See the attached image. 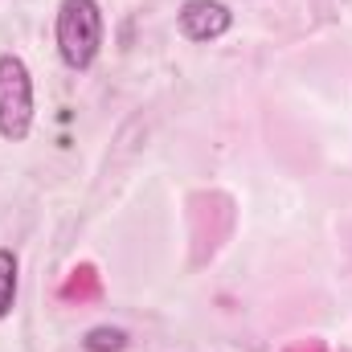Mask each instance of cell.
I'll list each match as a JSON object with an SVG mask.
<instances>
[{"instance_id": "cell-4", "label": "cell", "mask_w": 352, "mask_h": 352, "mask_svg": "<svg viewBox=\"0 0 352 352\" xmlns=\"http://www.w3.org/2000/svg\"><path fill=\"white\" fill-rule=\"evenodd\" d=\"M66 303H94L98 295H102V278H98V270L94 266H74L70 274H66V283H62V291H58Z\"/></svg>"}, {"instance_id": "cell-2", "label": "cell", "mask_w": 352, "mask_h": 352, "mask_svg": "<svg viewBox=\"0 0 352 352\" xmlns=\"http://www.w3.org/2000/svg\"><path fill=\"white\" fill-rule=\"evenodd\" d=\"M33 127V78L16 54H0V135L21 144Z\"/></svg>"}, {"instance_id": "cell-6", "label": "cell", "mask_w": 352, "mask_h": 352, "mask_svg": "<svg viewBox=\"0 0 352 352\" xmlns=\"http://www.w3.org/2000/svg\"><path fill=\"white\" fill-rule=\"evenodd\" d=\"M82 344H87V352H123L127 349V332L123 328H90Z\"/></svg>"}, {"instance_id": "cell-1", "label": "cell", "mask_w": 352, "mask_h": 352, "mask_svg": "<svg viewBox=\"0 0 352 352\" xmlns=\"http://www.w3.org/2000/svg\"><path fill=\"white\" fill-rule=\"evenodd\" d=\"M58 54L70 70H90L102 50V8L98 0H62L54 21Z\"/></svg>"}, {"instance_id": "cell-7", "label": "cell", "mask_w": 352, "mask_h": 352, "mask_svg": "<svg viewBox=\"0 0 352 352\" xmlns=\"http://www.w3.org/2000/svg\"><path fill=\"white\" fill-rule=\"evenodd\" d=\"M291 352H324V344L320 340H303V344H295Z\"/></svg>"}, {"instance_id": "cell-5", "label": "cell", "mask_w": 352, "mask_h": 352, "mask_svg": "<svg viewBox=\"0 0 352 352\" xmlns=\"http://www.w3.org/2000/svg\"><path fill=\"white\" fill-rule=\"evenodd\" d=\"M16 307V254L0 246V320Z\"/></svg>"}, {"instance_id": "cell-3", "label": "cell", "mask_w": 352, "mask_h": 352, "mask_svg": "<svg viewBox=\"0 0 352 352\" xmlns=\"http://www.w3.org/2000/svg\"><path fill=\"white\" fill-rule=\"evenodd\" d=\"M230 25H234V12L221 0H184L180 8V33L188 41H217L230 33Z\"/></svg>"}]
</instances>
